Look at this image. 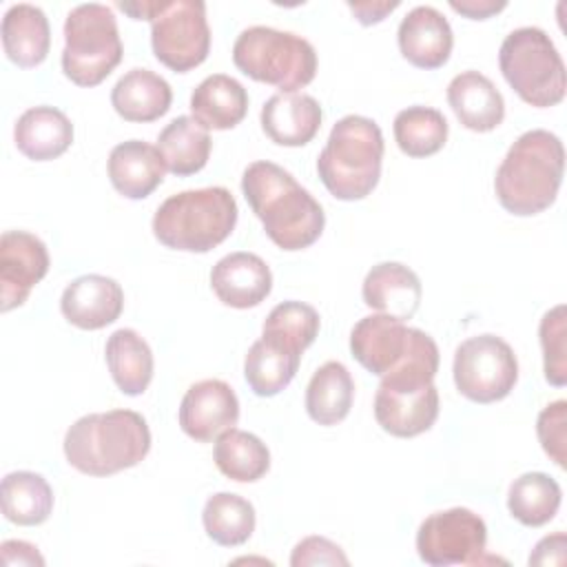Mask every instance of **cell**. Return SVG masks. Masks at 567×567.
I'll use <instances>...</instances> for the list:
<instances>
[{"label":"cell","instance_id":"2e32d148","mask_svg":"<svg viewBox=\"0 0 567 567\" xmlns=\"http://www.w3.org/2000/svg\"><path fill=\"white\" fill-rule=\"evenodd\" d=\"M396 40L401 55L425 71L443 66L454 47V33L447 18L427 4L408 11L399 24Z\"/></svg>","mask_w":567,"mask_h":567},{"label":"cell","instance_id":"74e56055","mask_svg":"<svg viewBox=\"0 0 567 567\" xmlns=\"http://www.w3.org/2000/svg\"><path fill=\"white\" fill-rule=\"evenodd\" d=\"M536 434L545 450V454L558 465L565 467L567 454V401L558 399L549 405H545L536 419Z\"/></svg>","mask_w":567,"mask_h":567},{"label":"cell","instance_id":"d6986e66","mask_svg":"<svg viewBox=\"0 0 567 567\" xmlns=\"http://www.w3.org/2000/svg\"><path fill=\"white\" fill-rule=\"evenodd\" d=\"M363 303L374 312L394 319H412L421 306L423 286L412 268L399 261H381L372 266L361 286Z\"/></svg>","mask_w":567,"mask_h":567},{"label":"cell","instance_id":"cb8c5ba5","mask_svg":"<svg viewBox=\"0 0 567 567\" xmlns=\"http://www.w3.org/2000/svg\"><path fill=\"white\" fill-rule=\"evenodd\" d=\"M299 363L301 350L277 337L261 334L246 352L244 377L257 396H275L290 385Z\"/></svg>","mask_w":567,"mask_h":567},{"label":"cell","instance_id":"d6a6232c","mask_svg":"<svg viewBox=\"0 0 567 567\" xmlns=\"http://www.w3.org/2000/svg\"><path fill=\"white\" fill-rule=\"evenodd\" d=\"M563 501L560 485L545 472H525L509 485L507 509L527 527H540L549 523Z\"/></svg>","mask_w":567,"mask_h":567},{"label":"cell","instance_id":"f1b7e54d","mask_svg":"<svg viewBox=\"0 0 567 567\" xmlns=\"http://www.w3.org/2000/svg\"><path fill=\"white\" fill-rule=\"evenodd\" d=\"M354 401V381L341 361L319 365L306 388V412L319 425L341 423Z\"/></svg>","mask_w":567,"mask_h":567},{"label":"cell","instance_id":"836d02e7","mask_svg":"<svg viewBox=\"0 0 567 567\" xmlns=\"http://www.w3.org/2000/svg\"><path fill=\"white\" fill-rule=\"evenodd\" d=\"M206 536L221 547L244 545L255 532V507L239 494L217 492L202 512Z\"/></svg>","mask_w":567,"mask_h":567},{"label":"cell","instance_id":"e575fe53","mask_svg":"<svg viewBox=\"0 0 567 567\" xmlns=\"http://www.w3.org/2000/svg\"><path fill=\"white\" fill-rule=\"evenodd\" d=\"M447 120L432 106H408L394 117V140L408 157H430L447 142Z\"/></svg>","mask_w":567,"mask_h":567},{"label":"cell","instance_id":"484cf974","mask_svg":"<svg viewBox=\"0 0 567 567\" xmlns=\"http://www.w3.org/2000/svg\"><path fill=\"white\" fill-rule=\"evenodd\" d=\"M2 47L7 58L31 69L47 60L51 47V29L44 11L35 4H11L2 18Z\"/></svg>","mask_w":567,"mask_h":567},{"label":"cell","instance_id":"3957f363","mask_svg":"<svg viewBox=\"0 0 567 567\" xmlns=\"http://www.w3.org/2000/svg\"><path fill=\"white\" fill-rule=\"evenodd\" d=\"M151 450L146 419L133 410H109L80 416L64 434V456L89 476H111L135 467Z\"/></svg>","mask_w":567,"mask_h":567},{"label":"cell","instance_id":"60d3db41","mask_svg":"<svg viewBox=\"0 0 567 567\" xmlns=\"http://www.w3.org/2000/svg\"><path fill=\"white\" fill-rule=\"evenodd\" d=\"M0 558L2 565L13 567V565H44V558L40 556L38 547L27 543V540H4L0 545Z\"/></svg>","mask_w":567,"mask_h":567},{"label":"cell","instance_id":"30bf717a","mask_svg":"<svg viewBox=\"0 0 567 567\" xmlns=\"http://www.w3.org/2000/svg\"><path fill=\"white\" fill-rule=\"evenodd\" d=\"M487 527L485 520L467 507H450L430 514L416 532V554L425 565H483Z\"/></svg>","mask_w":567,"mask_h":567},{"label":"cell","instance_id":"277c9868","mask_svg":"<svg viewBox=\"0 0 567 567\" xmlns=\"http://www.w3.org/2000/svg\"><path fill=\"white\" fill-rule=\"evenodd\" d=\"M385 142L379 124L363 115L341 117L317 157V173L341 202L368 197L381 177Z\"/></svg>","mask_w":567,"mask_h":567},{"label":"cell","instance_id":"ac0fdd59","mask_svg":"<svg viewBox=\"0 0 567 567\" xmlns=\"http://www.w3.org/2000/svg\"><path fill=\"white\" fill-rule=\"evenodd\" d=\"M439 416V390L434 383L419 390L377 388L374 419L383 432L412 439L427 432Z\"/></svg>","mask_w":567,"mask_h":567},{"label":"cell","instance_id":"7a4b0ae2","mask_svg":"<svg viewBox=\"0 0 567 567\" xmlns=\"http://www.w3.org/2000/svg\"><path fill=\"white\" fill-rule=\"evenodd\" d=\"M563 173L565 148L560 137L545 128L525 131L496 171V199L516 217L538 215L556 202Z\"/></svg>","mask_w":567,"mask_h":567},{"label":"cell","instance_id":"ba28073f","mask_svg":"<svg viewBox=\"0 0 567 567\" xmlns=\"http://www.w3.org/2000/svg\"><path fill=\"white\" fill-rule=\"evenodd\" d=\"M124 47L115 13L100 2H84L64 20L62 71L78 86H97L122 62Z\"/></svg>","mask_w":567,"mask_h":567},{"label":"cell","instance_id":"603a6c76","mask_svg":"<svg viewBox=\"0 0 567 567\" xmlns=\"http://www.w3.org/2000/svg\"><path fill=\"white\" fill-rule=\"evenodd\" d=\"M13 142L24 157L49 162L66 153L73 144V124L55 106H31L18 117Z\"/></svg>","mask_w":567,"mask_h":567},{"label":"cell","instance_id":"f546056e","mask_svg":"<svg viewBox=\"0 0 567 567\" xmlns=\"http://www.w3.org/2000/svg\"><path fill=\"white\" fill-rule=\"evenodd\" d=\"M104 354L109 372L120 392L128 396H140L146 392L153 379V352L135 330H115L106 341Z\"/></svg>","mask_w":567,"mask_h":567},{"label":"cell","instance_id":"ffe728a7","mask_svg":"<svg viewBox=\"0 0 567 567\" xmlns=\"http://www.w3.org/2000/svg\"><path fill=\"white\" fill-rule=\"evenodd\" d=\"M261 128L279 146H306L321 128V106L306 93H275L261 106Z\"/></svg>","mask_w":567,"mask_h":567},{"label":"cell","instance_id":"f35d334b","mask_svg":"<svg viewBox=\"0 0 567 567\" xmlns=\"http://www.w3.org/2000/svg\"><path fill=\"white\" fill-rule=\"evenodd\" d=\"M292 567H310V565H350L343 549L323 536H306L301 538L292 554H290Z\"/></svg>","mask_w":567,"mask_h":567},{"label":"cell","instance_id":"5b68a950","mask_svg":"<svg viewBox=\"0 0 567 567\" xmlns=\"http://www.w3.org/2000/svg\"><path fill=\"white\" fill-rule=\"evenodd\" d=\"M237 215V202L228 188L206 186L164 199L151 226L155 239L171 250L208 252L235 230Z\"/></svg>","mask_w":567,"mask_h":567},{"label":"cell","instance_id":"5bb4252c","mask_svg":"<svg viewBox=\"0 0 567 567\" xmlns=\"http://www.w3.org/2000/svg\"><path fill=\"white\" fill-rule=\"evenodd\" d=\"M239 419L235 390L221 379L193 383L179 403V427L197 443L217 441Z\"/></svg>","mask_w":567,"mask_h":567},{"label":"cell","instance_id":"4dcf8cb0","mask_svg":"<svg viewBox=\"0 0 567 567\" xmlns=\"http://www.w3.org/2000/svg\"><path fill=\"white\" fill-rule=\"evenodd\" d=\"M53 512V489L35 472H11L2 478V514L16 525H40Z\"/></svg>","mask_w":567,"mask_h":567},{"label":"cell","instance_id":"7c38bea8","mask_svg":"<svg viewBox=\"0 0 567 567\" xmlns=\"http://www.w3.org/2000/svg\"><path fill=\"white\" fill-rule=\"evenodd\" d=\"M421 330L390 315H368L359 319L350 332L352 357L372 374L383 377L399 368L419 341Z\"/></svg>","mask_w":567,"mask_h":567},{"label":"cell","instance_id":"d4e9b609","mask_svg":"<svg viewBox=\"0 0 567 567\" xmlns=\"http://www.w3.org/2000/svg\"><path fill=\"white\" fill-rule=\"evenodd\" d=\"M173 102L171 84L151 69L126 71L111 91V104L115 113L126 122H155Z\"/></svg>","mask_w":567,"mask_h":567},{"label":"cell","instance_id":"8fae6325","mask_svg":"<svg viewBox=\"0 0 567 567\" xmlns=\"http://www.w3.org/2000/svg\"><path fill=\"white\" fill-rule=\"evenodd\" d=\"M151 47L155 58L175 73L199 66L210 51V27L202 0L168 2L151 20Z\"/></svg>","mask_w":567,"mask_h":567},{"label":"cell","instance_id":"6da1fadb","mask_svg":"<svg viewBox=\"0 0 567 567\" xmlns=\"http://www.w3.org/2000/svg\"><path fill=\"white\" fill-rule=\"evenodd\" d=\"M241 190L268 239L281 250L312 246L326 226L321 204L281 166L259 159L246 166Z\"/></svg>","mask_w":567,"mask_h":567},{"label":"cell","instance_id":"52a82bcc","mask_svg":"<svg viewBox=\"0 0 567 567\" xmlns=\"http://www.w3.org/2000/svg\"><path fill=\"white\" fill-rule=\"evenodd\" d=\"M498 66L516 95L538 109L556 106L565 97V64L551 38L538 27H520L505 35Z\"/></svg>","mask_w":567,"mask_h":567},{"label":"cell","instance_id":"8992f818","mask_svg":"<svg viewBox=\"0 0 567 567\" xmlns=\"http://www.w3.org/2000/svg\"><path fill=\"white\" fill-rule=\"evenodd\" d=\"M233 62L244 75L272 84L279 93H297L317 75V51L306 38L261 24L237 35Z\"/></svg>","mask_w":567,"mask_h":567},{"label":"cell","instance_id":"9c48e42d","mask_svg":"<svg viewBox=\"0 0 567 567\" xmlns=\"http://www.w3.org/2000/svg\"><path fill=\"white\" fill-rule=\"evenodd\" d=\"M456 390L474 403L505 399L518 381V361L512 346L496 334L465 339L452 363Z\"/></svg>","mask_w":567,"mask_h":567},{"label":"cell","instance_id":"44dd1931","mask_svg":"<svg viewBox=\"0 0 567 567\" xmlns=\"http://www.w3.org/2000/svg\"><path fill=\"white\" fill-rule=\"evenodd\" d=\"M106 168L113 188L126 199L148 197L164 182L166 173L157 146L142 140H126L113 146Z\"/></svg>","mask_w":567,"mask_h":567},{"label":"cell","instance_id":"b9f144b4","mask_svg":"<svg viewBox=\"0 0 567 567\" xmlns=\"http://www.w3.org/2000/svg\"><path fill=\"white\" fill-rule=\"evenodd\" d=\"M450 7L470 20H487L494 13L503 11L507 2L505 0H450Z\"/></svg>","mask_w":567,"mask_h":567},{"label":"cell","instance_id":"4fadbf2b","mask_svg":"<svg viewBox=\"0 0 567 567\" xmlns=\"http://www.w3.org/2000/svg\"><path fill=\"white\" fill-rule=\"evenodd\" d=\"M49 272V252L40 237L7 230L0 237V310L20 308Z\"/></svg>","mask_w":567,"mask_h":567},{"label":"cell","instance_id":"4316f807","mask_svg":"<svg viewBox=\"0 0 567 567\" xmlns=\"http://www.w3.org/2000/svg\"><path fill=\"white\" fill-rule=\"evenodd\" d=\"M248 111V93L244 84L226 73L204 78L190 93L193 117L213 131L235 128Z\"/></svg>","mask_w":567,"mask_h":567},{"label":"cell","instance_id":"ab89813d","mask_svg":"<svg viewBox=\"0 0 567 567\" xmlns=\"http://www.w3.org/2000/svg\"><path fill=\"white\" fill-rule=\"evenodd\" d=\"M565 549L567 538L563 532L545 536L536 543L534 551L529 554V565H565Z\"/></svg>","mask_w":567,"mask_h":567},{"label":"cell","instance_id":"e0dca14e","mask_svg":"<svg viewBox=\"0 0 567 567\" xmlns=\"http://www.w3.org/2000/svg\"><path fill=\"white\" fill-rule=\"evenodd\" d=\"M210 288L224 306L246 310L259 306L272 290V272L255 252H230L210 270Z\"/></svg>","mask_w":567,"mask_h":567},{"label":"cell","instance_id":"9a60e30c","mask_svg":"<svg viewBox=\"0 0 567 567\" xmlns=\"http://www.w3.org/2000/svg\"><path fill=\"white\" fill-rule=\"evenodd\" d=\"M124 308L122 286L104 275H82L73 279L60 299L64 319L80 330L111 326Z\"/></svg>","mask_w":567,"mask_h":567},{"label":"cell","instance_id":"8d00e7d4","mask_svg":"<svg viewBox=\"0 0 567 567\" xmlns=\"http://www.w3.org/2000/svg\"><path fill=\"white\" fill-rule=\"evenodd\" d=\"M545 381L554 388L567 383V310L565 303L547 310L538 323Z\"/></svg>","mask_w":567,"mask_h":567},{"label":"cell","instance_id":"1f68e13d","mask_svg":"<svg viewBox=\"0 0 567 567\" xmlns=\"http://www.w3.org/2000/svg\"><path fill=\"white\" fill-rule=\"evenodd\" d=\"M217 470L237 483H255L270 470V452L266 443L244 430L230 427L215 441Z\"/></svg>","mask_w":567,"mask_h":567},{"label":"cell","instance_id":"d590c367","mask_svg":"<svg viewBox=\"0 0 567 567\" xmlns=\"http://www.w3.org/2000/svg\"><path fill=\"white\" fill-rule=\"evenodd\" d=\"M319 326L321 317L312 306L303 301H281L268 312L261 326V334L277 337L303 352L308 346L315 343Z\"/></svg>","mask_w":567,"mask_h":567},{"label":"cell","instance_id":"83f0119b","mask_svg":"<svg viewBox=\"0 0 567 567\" xmlns=\"http://www.w3.org/2000/svg\"><path fill=\"white\" fill-rule=\"evenodd\" d=\"M210 148L213 142L208 128L193 115H179L171 120L157 137V151L162 153L166 171L177 177L199 173L208 164Z\"/></svg>","mask_w":567,"mask_h":567},{"label":"cell","instance_id":"ee69618b","mask_svg":"<svg viewBox=\"0 0 567 567\" xmlns=\"http://www.w3.org/2000/svg\"><path fill=\"white\" fill-rule=\"evenodd\" d=\"M168 0H142V2H117V7L128 13L133 20H153L157 13L166 9Z\"/></svg>","mask_w":567,"mask_h":567},{"label":"cell","instance_id":"7bdbcfd3","mask_svg":"<svg viewBox=\"0 0 567 567\" xmlns=\"http://www.w3.org/2000/svg\"><path fill=\"white\" fill-rule=\"evenodd\" d=\"M396 7L399 2H348V9L363 27L385 20L388 13H392Z\"/></svg>","mask_w":567,"mask_h":567},{"label":"cell","instance_id":"7402d4cb","mask_svg":"<svg viewBox=\"0 0 567 567\" xmlns=\"http://www.w3.org/2000/svg\"><path fill=\"white\" fill-rule=\"evenodd\" d=\"M447 102L456 120L476 133L494 131L505 117V100L494 82L478 71H463L447 84Z\"/></svg>","mask_w":567,"mask_h":567}]
</instances>
